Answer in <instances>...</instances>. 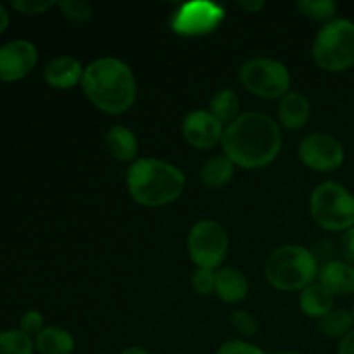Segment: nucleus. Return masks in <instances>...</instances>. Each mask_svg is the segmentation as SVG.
<instances>
[{"label": "nucleus", "instance_id": "obj_25", "mask_svg": "<svg viewBox=\"0 0 354 354\" xmlns=\"http://www.w3.org/2000/svg\"><path fill=\"white\" fill-rule=\"evenodd\" d=\"M64 17L75 21V23H86L92 19L93 7L86 0H62L57 3Z\"/></svg>", "mask_w": 354, "mask_h": 354}, {"label": "nucleus", "instance_id": "obj_16", "mask_svg": "<svg viewBox=\"0 0 354 354\" xmlns=\"http://www.w3.org/2000/svg\"><path fill=\"white\" fill-rule=\"evenodd\" d=\"M248 292L249 282L241 270L232 268V266L216 270V287H214V294L221 301H225L228 304L241 303V301H244L248 297Z\"/></svg>", "mask_w": 354, "mask_h": 354}, {"label": "nucleus", "instance_id": "obj_8", "mask_svg": "<svg viewBox=\"0 0 354 354\" xmlns=\"http://www.w3.org/2000/svg\"><path fill=\"white\" fill-rule=\"evenodd\" d=\"M228 248L227 230L211 218L196 221L187 237V249L196 268L216 270L227 258Z\"/></svg>", "mask_w": 354, "mask_h": 354}, {"label": "nucleus", "instance_id": "obj_9", "mask_svg": "<svg viewBox=\"0 0 354 354\" xmlns=\"http://www.w3.org/2000/svg\"><path fill=\"white\" fill-rule=\"evenodd\" d=\"M225 19V9L209 0H192L176 9L171 17V30L182 37H203L213 33Z\"/></svg>", "mask_w": 354, "mask_h": 354}, {"label": "nucleus", "instance_id": "obj_4", "mask_svg": "<svg viewBox=\"0 0 354 354\" xmlns=\"http://www.w3.org/2000/svg\"><path fill=\"white\" fill-rule=\"evenodd\" d=\"M318 272L320 266L313 251L296 244L275 249L265 265L266 280L273 289L282 292L306 289L317 282Z\"/></svg>", "mask_w": 354, "mask_h": 354}, {"label": "nucleus", "instance_id": "obj_12", "mask_svg": "<svg viewBox=\"0 0 354 354\" xmlns=\"http://www.w3.org/2000/svg\"><path fill=\"white\" fill-rule=\"evenodd\" d=\"M225 124L213 116L211 111H190L182 123V133L187 144L196 149H213L221 144Z\"/></svg>", "mask_w": 354, "mask_h": 354}, {"label": "nucleus", "instance_id": "obj_5", "mask_svg": "<svg viewBox=\"0 0 354 354\" xmlns=\"http://www.w3.org/2000/svg\"><path fill=\"white\" fill-rule=\"evenodd\" d=\"M317 66L328 73L348 71L354 66V21L335 17L317 33L311 47Z\"/></svg>", "mask_w": 354, "mask_h": 354}, {"label": "nucleus", "instance_id": "obj_17", "mask_svg": "<svg viewBox=\"0 0 354 354\" xmlns=\"http://www.w3.org/2000/svg\"><path fill=\"white\" fill-rule=\"evenodd\" d=\"M106 147L116 161H137L138 138L130 128L123 127V124H114V127H111L107 130Z\"/></svg>", "mask_w": 354, "mask_h": 354}, {"label": "nucleus", "instance_id": "obj_36", "mask_svg": "<svg viewBox=\"0 0 354 354\" xmlns=\"http://www.w3.org/2000/svg\"><path fill=\"white\" fill-rule=\"evenodd\" d=\"M277 354H303V353H297V351H280Z\"/></svg>", "mask_w": 354, "mask_h": 354}, {"label": "nucleus", "instance_id": "obj_14", "mask_svg": "<svg viewBox=\"0 0 354 354\" xmlns=\"http://www.w3.org/2000/svg\"><path fill=\"white\" fill-rule=\"evenodd\" d=\"M318 282L334 296L354 294V265L344 259H328L318 272Z\"/></svg>", "mask_w": 354, "mask_h": 354}, {"label": "nucleus", "instance_id": "obj_6", "mask_svg": "<svg viewBox=\"0 0 354 354\" xmlns=\"http://www.w3.org/2000/svg\"><path fill=\"white\" fill-rule=\"evenodd\" d=\"M315 223L327 232H346L354 227V194L339 182H322L310 197Z\"/></svg>", "mask_w": 354, "mask_h": 354}, {"label": "nucleus", "instance_id": "obj_26", "mask_svg": "<svg viewBox=\"0 0 354 354\" xmlns=\"http://www.w3.org/2000/svg\"><path fill=\"white\" fill-rule=\"evenodd\" d=\"M192 289L196 290L201 296H209L214 292V287H216V270L209 268H196V272L192 273Z\"/></svg>", "mask_w": 354, "mask_h": 354}, {"label": "nucleus", "instance_id": "obj_3", "mask_svg": "<svg viewBox=\"0 0 354 354\" xmlns=\"http://www.w3.org/2000/svg\"><path fill=\"white\" fill-rule=\"evenodd\" d=\"M127 187L131 199L144 207H161L185 190V175L178 166L158 158H142L130 165Z\"/></svg>", "mask_w": 354, "mask_h": 354}, {"label": "nucleus", "instance_id": "obj_28", "mask_svg": "<svg viewBox=\"0 0 354 354\" xmlns=\"http://www.w3.org/2000/svg\"><path fill=\"white\" fill-rule=\"evenodd\" d=\"M230 322L232 325H234L235 330L241 335H244V337H251V335H254L256 332H258V322H256V318L252 317L251 313H248V311H234L230 317Z\"/></svg>", "mask_w": 354, "mask_h": 354}, {"label": "nucleus", "instance_id": "obj_21", "mask_svg": "<svg viewBox=\"0 0 354 354\" xmlns=\"http://www.w3.org/2000/svg\"><path fill=\"white\" fill-rule=\"evenodd\" d=\"M318 328H320L322 335H325V337L341 341L346 334H349L354 328L353 311L344 310V308H334L330 313H327L324 318L318 320Z\"/></svg>", "mask_w": 354, "mask_h": 354}, {"label": "nucleus", "instance_id": "obj_29", "mask_svg": "<svg viewBox=\"0 0 354 354\" xmlns=\"http://www.w3.org/2000/svg\"><path fill=\"white\" fill-rule=\"evenodd\" d=\"M19 328L28 334L30 337H37L41 330L45 328V320H44V315L37 310H30L21 317L19 322Z\"/></svg>", "mask_w": 354, "mask_h": 354}, {"label": "nucleus", "instance_id": "obj_37", "mask_svg": "<svg viewBox=\"0 0 354 354\" xmlns=\"http://www.w3.org/2000/svg\"><path fill=\"white\" fill-rule=\"evenodd\" d=\"M351 311H353V317H354V303H353V310Z\"/></svg>", "mask_w": 354, "mask_h": 354}, {"label": "nucleus", "instance_id": "obj_31", "mask_svg": "<svg viewBox=\"0 0 354 354\" xmlns=\"http://www.w3.org/2000/svg\"><path fill=\"white\" fill-rule=\"evenodd\" d=\"M339 249H341L342 259L354 265V227L348 228L346 232H342L341 242H339Z\"/></svg>", "mask_w": 354, "mask_h": 354}, {"label": "nucleus", "instance_id": "obj_27", "mask_svg": "<svg viewBox=\"0 0 354 354\" xmlns=\"http://www.w3.org/2000/svg\"><path fill=\"white\" fill-rule=\"evenodd\" d=\"M14 10L21 14H26V16H37V14L47 12L48 9L57 6L55 0H12L10 2Z\"/></svg>", "mask_w": 354, "mask_h": 354}, {"label": "nucleus", "instance_id": "obj_11", "mask_svg": "<svg viewBox=\"0 0 354 354\" xmlns=\"http://www.w3.org/2000/svg\"><path fill=\"white\" fill-rule=\"evenodd\" d=\"M38 62V48L33 41L17 38L0 47V82H19L30 75Z\"/></svg>", "mask_w": 354, "mask_h": 354}, {"label": "nucleus", "instance_id": "obj_23", "mask_svg": "<svg viewBox=\"0 0 354 354\" xmlns=\"http://www.w3.org/2000/svg\"><path fill=\"white\" fill-rule=\"evenodd\" d=\"M35 339L21 328L0 332V354H35Z\"/></svg>", "mask_w": 354, "mask_h": 354}, {"label": "nucleus", "instance_id": "obj_10", "mask_svg": "<svg viewBox=\"0 0 354 354\" xmlns=\"http://www.w3.org/2000/svg\"><path fill=\"white\" fill-rule=\"evenodd\" d=\"M299 159L304 166L318 173H330L344 165V145L330 133L317 131L301 140Z\"/></svg>", "mask_w": 354, "mask_h": 354}, {"label": "nucleus", "instance_id": "obj_30", "mask_svg": "<svg viewBox=\"0 0 354 354\" xmlns=\"http://www.w3.org/2000/svg\"><path fill=\"white\" fill-rule=\"evenodd\" d=\"M216 354H266L259 346L252 344V342L242 341V339H234V341H227L225 344L220 346Z\"/></svg>", "mask_w": 354, "mask_h": 354}, {"label": "nucleus", "instance_id": "obj_15", "mask_svg": "<svg viewBox=\"0 0 354 354\" xmlns=\"http://www.w3.org/2000/svg\"><path fill=\"white\" fill-rule=\"evenodd\" d=\"M311 116V104L301 92H289L280 99L279 123L287 130H301Z\"/></svg>", "mask_w": 354, "mask_h": 354}, {"label": "nucleus", "instance_id": "obj_32", "mask_svg": "<svg viewBox=\"0 0 354 354\" xmlns=\"http://www.w3.org/2000/svg\"><path fill=\"white\" fill-rule=\"evenodd\" d=\"M337 354H354V328L339 341Z\"/></svg>", "mask_w": 354, "mask_h": 354}, {"label": "nucleus", "instance_id": "obj_35", "mask_svg": "<svg viewBox=\"0 0 354 354\" xmlns=\"http://www.w3.org/2000/svg\"><path fill=\"white\" fill-rule=\"evenodd\" d=\"M120 354H151V353L145 351V349L140 348V346H128V348H124Z\"/></svg>", "mask_w": 354, "mask_h": 354}, {"label": "nucleus", "instance_id": "obj_24", "mask_svg": "<svg viewBox=\"0 0 354 354\" xmlns=\"http://www.w3.org/2000/svg\"><path fill=\"white\" fill-rule=\"evenodd\" d=\"M297 9L310 19L328 23V21L335 19L334 16L337 12V3L334 0H299Z\"/></svg>", "mask_w": 354, "mask_h": 354}, {"label": "nucleus", "instance_id": "obj_34", "mask_svg": "<svg viewBox=\"0 0 354 354\" xmlns=\"http://www.w3.org/2000/svg\"><path fill=\"white\" fill-rule=\"evenodd\" d=\"M7 26H9V12H7L6 7L0 3V35L7 30Z\"/></svg>", "mask_w": 354, "mask_h": 354}, {"label": "nucleus", "instance_id": "obj_33", "mask_svg": "<svg viewBox=\"0 0 354 354\" xmlns=\"http://www.w3.org/2000/svg\"><path fill=\"white\" fill-rule=\"evenodd\" d=\"M239 7L244 10H248V12H258V10H261L263 7H265V2L263 0H239Z\"/></svg>", "mask_w": 354, "mask_h": 354}, {"label": "nucleus", "instance_id": "obj_7", "mask_svg": "<svg viewBox=\"0 0 354 354\" xmlns=\"http://www.w3.org/2000/svg\"><path fill=\"white\" fill-rule=\"evenodd\" d=\"M241 83L256 97L282 99L290 92V71L283 62L272 57H252L239 69Z\"/></svg>", "mask_w": 354, "mask_h": 354}, {"label": "nucleus", "instance_id": "obj_18", "mask_svg": "<svg viewBox=\"0 0 354 354\" xmlns=\"http://www.w3.org/2000/svg\"><path fill=\"white\" fill-rule=\"evenodd\" d=\"M334 294L325 289L320 282H315L301 290L299 294V308L306 317L310 318H324L325 315L334 310Z\"/></svg>", "mask_w": 354, "mask_h": 354}, {"label": "nucleus", "instance_id": "obj_20", "mask_svg": "<svg viewBox=\"0 0 354 354\" xmlns=\"http://www.w3.org/2000/svg\"><path fill=\"white\" fill-rule=\"evenodd\" d=\"M235 165L225 154L211 156L201 169V180L207 189H221L234 178Z\"/></svg>", "mask_w": 354, "mask_h": 354}, {"label": "nucleus", "instance_id": "obj_2", "mask_svg": "<svg viewBox=\"0 0 354 354\" xmlns=\"http://www.w3.org/2000/svg\"><path fill=\"white\" fill-rule=\"evenodd\" d=\"M82 88L86 99L106 114H123L137 100V78L121 59L106 55L85 66Z\"/></svg>", "mask_w": 354, "mask_h": 354}, {"label": "nucleus", "instance_id": "obj_19", "mask_svg": "<svg viewBox=\"0 0 354 354\" xmlns=\"http://www.w3.org/2000/svg\"><path fill=\"white\" fill-rule=\"evenodd\" d=\"M75 348V337L62 327H45L35 337V349L40 354H73Z\"/></svg>", "mask_w": 354, "mask_h": 354}, {"label": "nucleus", "instance_id": "obj_22", "mask_svg": "<svg viewBox=\"0 0 354 354\" xmlns=\"http://www.w3.org/2000/svg\"><path fill=\"white\" fill-rule=\"evenodd\" d=\"M209 111L218 121H221L223 124H230L232 121L241 116V113H239L241 102H239L237 93L230 88H223L216 92L211 99Z\"/></svg>", "mask_w": 354, "mask_h": 354}, {"label": "nucleus", "instance_id": "obj_13", "mask_svg": "<svg viewBox=\"0 0 354 354\" xmlns=\"http://www.w3.org/2000/svg\"><path fill=\"white\" fill-rule=\"evenodd\" d=\"M85 66L75 55H57L44 69V80L48 86L68 90L82 83Z\"/></svg>", "mask_w": 354, "mask_h": 354}, {"label": "nucleus", "instance_id": "obj_1", "mask_svg": "<svg viewBox=\"0 0 354 354\" xmlns=\"http://www.w3.org/2000/svg\"><path fill=\"white\" fill-rule=\"evenodd\" d=\"M221 149L239 168H265L275 161L282 149L280 124L261 111L242 113L225 127Z\"/></svg>", "mask_w": 354, "mask_h": 354}]
</instances>
